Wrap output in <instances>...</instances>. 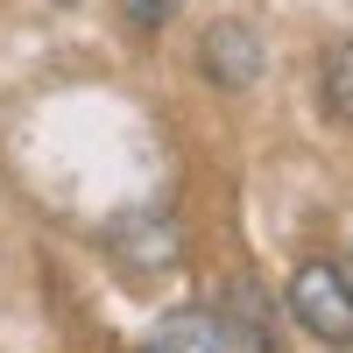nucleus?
<instances>
[{
  "instance_id": "39448f33",
  "label": "nucleus",
  "mask_w": 353,
  "mask_h": 353,
  "mask_svg": "<svg viewBox=\"0 0 353 353\" xmlns=\"http://www.w3.org/2000/svg\"><path fill=\"white\" fill-rule=\"evenodd\" d=\"M226 304H233V325H241V339L248 346H261V353H276V339H269V297H261V283H233L226 290Z\"/></svg>"
},
{
  "instance_id": "f257e3e1",
  "label": "nucleus",
  "mask_w": 353,
  "mask_h": 353,
  "mask_svg": "<svg viewBox=\"0 0 353 353\" xmlns=\"http://www.w3.org/2000/svg\"><path fill=\"white\" fill-rule=\"evenodd\" d=\"M290 318L318 339V346H353V283L325 261H304L290 276Z\"/></svg>"
},
{
  "instance_id": "20e7f679",
  "label": "nucleus",
  "mask_w": 353,
  "mask_h": 353,
  "mask_svg": "<svg viewBox=\"0 0 353 353\" xmlns=\"http://www.w3.org/2000/svg\"><path fill=\"white\" fill-rule=\"evenodd\" d=\"M318 92H325V113L339 128H353V36H339L332 50H325V85H318Z\"/></svg>"
},
{
  "instance_id": "423d86ee",
  "label": "nucleus",
  "mask_w": 353,
  "mask_h": 353,
  "mask_svg": "<svg viewBox=\"0 0 353 353\" xmlns=\"http://www.w3.org/2000/svg\"><path fill=\"white\" fill-rule=\"evenodd\" d=\"M176 8H184V0H121V21L134 28V36H163V28L176 21Z\"/></svg>"
},
{
  "instance_id": "f03ea898",
  "label": "nucleus",
  "mask_w": 353,
  "mask_h": 353,
  "mask_svg": "<svg viewBox=\"0 0 353 353\" xmlns=\"http://www.w3.org/2000/svg\"><path fill=\"white\" fill-rule=\"evenodd\" d=\"M198 64H205V78H212L219 92H248V85H261V64H269V50H261L254 21L226 14V21H212V28L198 36Z\"/></svg>"
},
{
  "instance_id": "7ed1b4c3",
  "label": "nucleus",
  "mask_w": 353,
  "mask_h": 353,
  "mask_svg": "<svg viewBox=\"0 0 353 353\" xmlns=\"http://www.w3.org/2000/svg\"><path fill=\"white\" fill-rule=\"evenodd\" d=\"M141 353H233V346H226V325L212 311H170L163 325L141 339Z\"/></svg>"
}]
</instances>
